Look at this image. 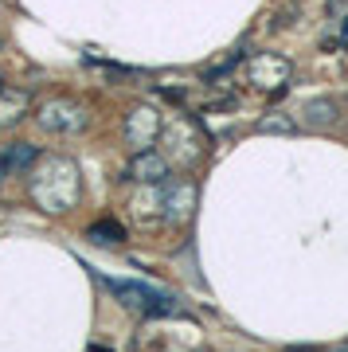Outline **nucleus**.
Instances as JSON below:
<instances>
[{
    "label": "nucleus",
    "mask_w": 348,
    "mask_h": 352,
    "mask_svg": "<svg viewBox=\"0 0 348 352\" xmlns=\"http://www.w3.org/2000/svg\"><path fill=\"white\" fill-rule=\"evenodd\" d=\"M32 200L51 215L71 212V208L83 200L78 168L67 161V157H39V161L32 164Z\"/></svg>",
    "instance_id": "f257e3e1"
},
{
    "label": "nucleus",
    "mask_w": 348,
    "mask_h": 352,
    "mask_svg": "<svg viewBox=\"0 0 348 352\" xmlns=\"http://www.w3.org/2000/svg\"><path fill=\"white\" fill-rule=\"evenodd\" d=\"M157 141H161V157L168 164H192L204 157V133H199V126L192 122V118H173V122H161V133H157Z\"/></svg>",
    "instance_id": "f03ea898"
},
{
    "label": "nucleus",
    "mask_w": 348,
    "mask_h": 352,
    "mask_svg": "<svg viewBox=\"0 0 348 352\" xmlns=\"http://www.w3.org/2000/svg\"><path fill=\"white\" fill-rule=\"evenodd\" d=\"M102 282H106V289H110L118 302L129 305V309H137V314H145V317H168V314H176L173 298L161 294V289L145 286V282H125V278H102Z\"/></svg>",
    "instance_id": "7ed1b4c3"
},
{
    "label": "nucleus",
    "mask_w": 348,
    "mask_h": 352,
    "mask_svg": "<svg viewBox=\"0 0 348 352\" xmlns=\"http://www.w3.org/2000/svg\"><path fill=\"white\" fill-rule=\"evenodd\" d=\"M294 78V63L278 51H254L247 59V82L254 90H266V94H278V90L290 87Z\"/></svg>",
    "instance_id": "20e7f679"
},
{
    "label": "nucleus",
    "mask_w": 348,
    "mask_h": 352,
    "mask_svg": "<svg viewBox=\"0 0 348 352\" xmlns=\"http://www.w3.org/2000/svg\"><path fill=\"white\" fill-rule=\"evenodd\" d=\"M36 118L47 133H83L90 126V110L78 98H47L36 110Z\"/></svg>",
    "instance_id": "39448f33"
},
{
    "label": "nucleus",
    "mask_w": 348,
    "mask_h": 352,
    "mask_svg": "<svg viewBox=\"0 0 348 352\" xmlns=\"http://www.w3.org/2000/svg\"><path fill=\"white\" fill-rule=\"evenodd\" d=\"M196 208V184L192 180H164L161 184V215L168 223H188Z\"/></svg>",
    "instance_id": "423d86ee"
},
{
    "label": "nucleus",
    "mask_w": 348,
    "mask_h": 352,
    "mask_svg": "<svg viewBox=\"0 0 348 352\" xmlns=\"http://www.w3.org/2000/svg\"><path fill=\"white\" fill-rule=\"evenodd\" d=\"M168 168L173 164L164 161L157 149H137L129 157V176H133L137 184H164L168 180Z\"/></svg>",
    "instance_id": "0eeeda50"
},
{
    "label": "nucleus",
    "mask_w": 348,
    "mask_h": 352,
    "mask_svg": "<svg viewBox=\"0 0 348 352\" xmlns=\"http://www.w3.org/2000/svg\"><path fill=\"white\" fill-rule=\"evenodd\" d=\"M125 133H129V141H133L137 149H149L153 141H157V133H161V113L149 110V106L133 110L125 118Z\"/></svg>",
    "instance_id": "6e6552de"
},
{
    "label": "nucleus",
    "mask_w": 348,
    "mask_h": 352,
    "mask_svg": "<svg viewBox=\"0 0 348 352\" xmlns=\"http://www.w3.org/2000/svg\"><path fill=\"white\" fill-rule=\"evenodd\" d=\"M298 113H301V126L305 129H329V126L340 122V102L321 94V98H309Z\"/></svg>",
    "instance_id": "1a4fd4ad"
},
{
    "label": "nucleus",
    "mask_w": 348,
    "mask_h": 352,
    "mask_svg": "<svg viewBox=\"0 0 348 352\" xmlns=\"http://www.w3.org/2000/svg\"><path fill=\"white\" fill-rule=\"evenodd\" d=\"M28 106H32V98H28L24 90L0 87V129L16 126V122H20V118L28 113Z\"/></svg>",
    "instance_id": "9d476101"
},
{
    "label": "nucleus",
    "mask_w": 348,
    "mask_h": 352,
    "mask_svg": "<svg viewBox=\"0 0 348 352\" xmlns=\"http://www.w3.org/2000/svg\"><path fill=\"white\" fill-rule=\"evenodd\" d=\"M0 161H4V168H8V173H32V164L39 161V153H36V145H28V141H16V145L4 153Z\"/></svg>",
    "instance_id": "9b49d317"
},
{
    "label": "nucleus",
    "mask_w": 348,
    "mask_h": 352,
    "mask_svg": "<svg viewBox=\"0 0 348 352\" xmlns=\"http://www.w3.org/2000/svg\"><path fill=\"white\" fill-rule=\"evenodd\" d=\"M137 215L141 219H153V215H161V184H141L137 192Z\"/></svg>",
    "instance_id": "f8f14e48"
},
{
    "label": "nucleus",
    "mask_w": 348,
    "mask_h": 352,
    "mask_svg": "<svg viewBox=\"0 0 348 352\" xmlns=\"http://www.w3.org/2000/svg\"><path fill=\"white\" fill-rule=\"evenodd\" d=\"M90 239L102 243V247H118V243L125 239V231H122L118 223H110V219H106V223H94V227H90Z\"/></svg>",
    "instance_id": "ddd939ff"
},
{
    "label": "nucleus",
    "mask_w": 348,
    "mask_h": 352,
    "mask_svg": "<svg viewBox=\"0 0 348 352\" xmlns=\"http://www.w3.org/2000/svg\"><path fill=\"white\" fill-rule=\"evenodd\" d=\"M294 129H298V122L290 113H266L259 122V133H294Z\"/></svg>",
    "instance_id": "4468645a"
},
{
    "label": "nucleus",
    "mask_w": 348,
    "mask_h": 352,
    "mask_svg": "<svg viewBox=\"0 0 348 352\" xmlns=\"http://www.w3.org/2000/svg\"><path fill=\"white\" fill-rule=\"evenodd\" d=\"M4 176H8V168H4V161H0V180H4Z\"/></svg>",
    "instance_id": "2eb2a0df"
},
{
    "label": "nucleus",
    "mask_w": 348,
    "mask_h": 352,
    "mask_svg": "<svg viewBox=\"0 0 348 352\" xmlns=\"http://www.w3.org/2000/svg\"><path fill=\"white\" fill-rule=\"evenodd\" d=\"M336 352H348V344H340V349H336Z\"/></svg>",
    "instance_id": "dca6fc26"
}]
</instances>
